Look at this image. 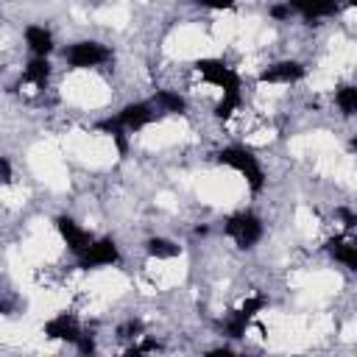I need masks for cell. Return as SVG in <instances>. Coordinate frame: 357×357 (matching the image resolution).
Returning <instances> with one entry per match:
<instances>
[{
    "label": "cell",
    "mask_w": 357,
    "mask_h": 357,
    "mask_svg": "<svg viewBox=\"0 0 357 357\" xmlns=\"http://www.w3.org/2000/svg\"><path fill=\"white\" fill-rule=\"evenodd\" d=\"M218 162L226 165V167H231V170H237V173L248 181V187H251L254 192H259V190L265 187L262 165H259V159H257L248 148H243V145H229V148H223V151L218 153Z\"/></svg>",
    "instance_id": "cell-1"
},
{
    "label": "cell",
    "mask_w": 357,
    "mask_h": 357,
    "mask_svg": "<svg viewBox=\"0 0 357 357\" xmlns=\"http://www.w3.org/2000/svg\"><path fill=\"white\" fill-rule=\"evenodd\" d=\"M223 231H226V237L234 240L237 248L248 251V248H254V245L262 240L265 226H262V218L254 215V212H234V215L223 223Z\"/></svg>",
    "instance_id": "cell-2"
},
{
    "label": "cell",
    "mask_w": 357,
    "mask_h": 357,
    "mask_svg": "<svg viewBox=\"0 0 357 357\" xmlns=\"http://www.w3.org/2000/svg\"><path fill=\"white\" fill-rule=\"evenodd\" d=\"M64 61L73 70H92V67L112 61V47H106L95 39H81V42H73L70 47H64Z\"/></svg>",
    "instance_id": "cell-3"
},
{
    "label": "cell",
    "mask_w": 357,
    "mask_h": 357,
    "mask_svg": "<svg viewBox=\"0 0 357 357\" xmlns=\"http://www.w3.org/2000/svg\"><path fill=\"white\" fill-rule=\"evenodd\" d=\"M195 70L201 73V78L206 84L218 86L223 95H240V75L229 64H223L220 59H198Z\"/></svg>",
    "instance_id": "cell-4"
},
{
    "label": "cell",
    "mask_w": 357,
    "mask_h": 357,
    "mask_svg": "<svg viewBox=\"0 0 357 357\" xmlns=\"http://www.w3.org/2000/svg\"><path fill=\"white\" fill-rule=\"evenodd\" d=\"M268 307V298H262V296H251V298H245L226 321H223V335L226 337H231V340H240L243 335H245V329L251 326V321L257 318V312L259 310H265Z\"/></svg>",
    "instance_id": "cell-5"
},
{
    "label": "cell",
    "mask_w": 357,
    "mask_h": 357,
    "mask_svg": "<svg viewBox=\"0 0 357 357\" xmlns=\"http://www.w3.org/2000/svg\"><path fill=\"white\" fill-rule=\"evenodd\" d=\"M120 259V248L112 237H98L92 240L81 254H78V268L84 271H92V268H106V265H114Z\"/></svg>",
    "instance_id": "cell-6"
},
{
    "label": "cell",
    "mask_w": 357,
    "mask_h": 357,
    "mask_svg": "<svg viewBox=\"0 0 357 357\" xmlns=\"http://www.w3.org/2000/svg\"><path fill=\"white\" fill-rule=\"evenodd\" d=\"M159 117V106L153 100H134V103H126L120 112H117V126L126 128V131H139L145 126H151L153 120Z\"/></svg>",
    "instance_id": "cell-7"
},
{
    "label": "cell",
    "mask_w": 357,
    "mask_h": 357,
    "mask_svg": "<svg viewBox=\"0 0 357 357\" xmlns=\"http://www.w3.org/2000/svg\"><path fill=\"white\" fill-rule=\"evenodd\" d=\"M304 64L296 59H284V61H273L259 73V84H296L304 78Z\"/></svg>",
    "instance_id": "cell-8"
},
{
    "label": "cell",
    "mask_w": 357,
    "mask_h": 357,
    "mask_svg": "<svg viewBox=\"0 0 357 357\" xmlns=\"http://www.w3.org/2000/svg\"><path fill=\"white\" fill-rule=\"evenodd\" d=\"M56 229H59L61 240L67 243V248H70L75 257H78V254H81V251L95 240L84 226H78V223H75L73 218H67V215H59V218H56Z\"/></svg>",
    "instance_id": "cell-9"
},
{
    "label": "cell",
    "mask_w": 357,
    "mask_h": 357,
    "mask_svg": "<svg viewBox=\"0 0 357 357\" xmlns=\"http://www.w3.org/2000/svg\"><path fill=\"white\" fill-rule=\"evenodd\" d=\"M45 335L53 337V340H64V343H73V346H75L84 332H81L75 315L61 312V315H56V318H50V321L45 324Z\"/></svg>",
    "instance_id": "cell-10"
},
{
    "label": "cell",
    "mask_w": 357,
    "mask_h": 357,
    "mask_svg": "<svg viewBox=\"0 0 357 357\" xmlns=\"http://www.w3.org/2000/svg\"><path fill=\"white\" fill-rule=\"evenodd\" d=\"M293 11L307 20V22H318V20H326V17H335L340 3L337 0H290Z\"/></svg>",
    "instance_id": "cell-11"
},
{
    "label": "cell",
    "mask_w": 357,
    "mask_h": 357,
    "mask_svg": "<svg viewBox=\"0 0 357 357\" xmlns=\"http://www.w3.org/2000/svg\"><path fill=\"white\" fill-rule=\"evenodd\" d=\"M329 257L349 271H357V237H335L326 245Z\"/></svg>",
    "instance_id": "cell-12"
},
{
    "label": "cell",
    "mask_w": 357,
    "mask_h": 357,
    "mask_svg": "<svg viewBox=\"0 0 357 357\" xmlns=\"http://www.w3.org/2000/svg\"><path fill=\"white\" fill-rule=\"evenodd\" d=\"M22 36H25V45L33 56H50L53 53V33L45 25H28L22 31Z\"/></svg>",
    "instance_id": "cell-13"
},
{
    "label": "cell",
    "mask_w": 357,
    "mask_h": 357,
    "mask_svg": "<svg viewBox=\"0 0 357 357\" xmlns=\"http://www.w3.org/2000/svg\"><path fill=\"white\" fill-rule=\"evenodd\" d=\"M47 78H50V61H47V56H31V61L22 70V81L45 89Z\"/></svg>",
    "instance_id": "cell-14"
},
{
    "label": "cell",
    "mask_w": 357,
    "mask_h": 357,
    "mask_svg": "<svg viewBox=\"0 0 357 357\" xmlns=\"http://www.w3.org/2000/svg\"><path fill=\"white\" fill-rule=\"evenodd\" d=\"M153 103L159 106V112H167V114H184L187 112V98L178 95L176 89H159L153 95Z\"/></svg>",
    "instance_id": "cell-15"
},
{
    "label": "cell",
    "mask_w": 357,
    "mask_h": 357,
    "mask_svg": "<svg viewBox=\"0 0 357 357\" xmlns=\"http://www.w3.org/2000/svg\"><path fill=\"white\" fill-rule=\"evenodd\" d=\"M145 251H148L151 257H156V259H173V257L181 254V248H178L173 240H167V237H151V240L145 243Z\"/></svg>",
    "instance_id": "cell-16"
},
{
    "label": "cell",
    "mask_w": 357,
    "mask_h": 357,
    "mask_svg": "<svg viewBox=\"0 0 357 357\" xmlns=\"http://www.w3.org/2000/svg\"><path fill=\"white\" fill-rule=\"evenodd\" d=\"M335 103H337V109H340L346 117H357V86H354V84L337 86V89H335Z\"/></svg>",
    "instance_id": "cell-17"
},
{
    "label": "cell",
    "mask_w": 357,
    "mask_h": 357,
    "mask_svg": "<svg viewBox=\"0 0 357 357\" xmlns=\"http://www.w3.org/2000/svg\"><path fill=\"white\" fill-rule=\"evenodd\" d=\"M240 100H243L240 95H223V98H220V103L215 106V114H218V117H223V120H226V117H231V114L240 109Z\"/></svg>",
    "instance_id": "cell-18"
},
{
    "label": "cell",
    "mask_w": 357,
    "mask_h": 357,
    "mask_svg": "<svg viewBox=\"0 0 357 357\" xmlns=\"http://www.w3.org/2000/svg\"><path fill=\"white\" fill-rule=\"evenodd\" d=\"M117 335L120 337H142V321H126L120 329H117Z\"/></svg>",
    "instance_id": "cell-19"
},
{
    "label": "cell",
    "mask_w": 357,
    "mask_h": 357,
    "mask_svg": "<svg viewBox=\"0 0 357 357\" xmlns=\"http://www.w3.org/2000/svg\"><path fill=\"white\" fill-rule=\"evenodd\" d=\"M268 14H271L273 20H290L296 11H293V6H290V0H287V3H276V6H271Z\"/></svg>",
    "instance_id": "cell-20"
},
{
    "label": "cell",
    "mask_w": 357,
    "mask_h": 357,
    "mask_svg": "<svg viewBox=\"0 0 357 357\" xmlns=\"http://www.w3.org/2000/svg\"><path fill=\"white\" fill-rule=\"evenodd\" d=\"M335 215L343 220V226H346V229H354V226H357V212H351V209H346V206H337V209H335Z\"/></svg>",
    "instance_id": "cell-21"
},
{
    "label": "cell",
    "mask_w": 357,
    "mask_h": 357,
    "mask_svg": "<svg viewBox=\"0 0 357 357\" xmlns=\"http://www.w3.org/2000/svg\"><path fill=\"white\" fill-rule=\"evenodd\" d=\"M204 8H212V11H226V8H231L237 0H198Z\"/></svg>",
    "instance_id": "cell-22"
},
{
    "label": "cell",
    "mask_w": 357,
    "mask_h": 357,
    "mask_svg": "<svg viewBox=\"0 0 357 357\" xmlns=\"http://www.w3.org/2000/svg\"><path fill=\"white\" fill-rule=\"evenodd\" d=\"M75 349H78L81 354H92V351H95V340H92V337L84 332V335H81V340L75 343Z\"/></svg>",
    "instance_id": "cell-23"
},
{
    "label": "cell",
    "mask_w": 357,
    "mask_h": 357,
    "mask_svg": "<svg viewBox=\"0 0 357 357\" xmlns=\"http://www.w3.org/2000/svg\"><path fill=\"white\" fill-rule=\"evenodd\" d=\"M0 167H3V181H11V162H8V159H3V162H0Z\"/></svg>",
    "instance_id": "cell-24"
},
{
    "label": "cell",
    "mask_w": 357,
    "mask_h": 357,
    "mask_svg": "<svg viewBox=\"0 0 357 357\" xmlns=\"http://www.w3.org/2000/svg\"><path fill=\"white\" fill-rule=\"evenodd\" d=\"M343 8H357V0H337Z\"/></svg>",
    "instance_id": "cell-25"
},
{
    "label": "cell",
    "mask_w": 357,
    "mask_h": 357,
    "mask_svg": "<svg viewBox=\"0 0 357 357\" xmlns=\"http://www.w3.org/2000/svg\"><path fill=\"white\" fill-rule=\"evenodd\" d=\"M351 151H354V153H357V137H354V139H351Z\"/></svg>",
    "instance_id": "cell-26"
}]
</instances>
